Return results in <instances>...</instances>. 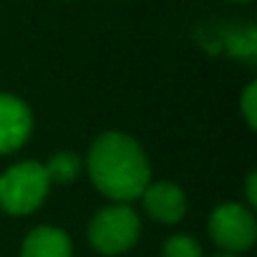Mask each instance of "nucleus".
I'll return each instance as SVG.
<instances>
[{"mask_svg":"<svg viewBox=\"0 0 257 257\" xmlns=\"http://www.w3.org/2000/svg\"><path fill=\"white\" fill-rule=\"evenodd\" d=\"M88 174L101 194L116 204L142 197L152 179L149 159L137 139L121 132L101 134L88 152Z\"/></svg>","mask_w":257,"mask_h":257,"instance_id":"nucleus-1","label":"nucleus"},{"mask_svg":"<svg viewBox=\"0 0 257 257\" xmlns=\"http://www.w3.org/2000/svg\"><path fill=\"white\" fill-rule=\"evenodd\" d=\"M219 257H234V254H219Z\"/></svg>","mask_w":257,"mask_h":257,"instance_id":"nucleus-13","label":"nucleus"},{"mask_svg":"<svg viewBox=\"0 0 257 257\" xmlns=\"http://www.w3.org/2000/svg\"><path fill=\"white\" fill-rule=\"evenodd\" d=\"M242 113L244 121L249 123V128L257 126V83H249L242 93Z\"/></svg>","mask_w":257,"mask_h":257,"instance_id":"nucleus-10","label":"nucleus"},{"mask_svg":"<svg viewBox=\"0 0 257 257\" xmlns=\"http://www.w3.org/2000/svg\"><path fill=\"white\" fill-rule=\"evenodd\" d=\"M234 3H247V0H234Z\"/></svg>","mask_w":257,"mask_h":257,"instance_id":"nucleus-12","label":"nucleus"},{"mask_svg":"<svg viewBox=\"0 0 257 257\" xmlns=\"http://www.w3.org/2000/svg\"><path fill=\"white\" fill-rule=\"evenodd\" d=\"M48 177L43 164L23 162L0 177V207L11 214H31L48 194Z\"/></svg>","mask_w":257,"mask_h":257,"instance_id":"nucleus-2","label":"nucleus"},{"mask_svg":"<svg viewBox=\"0 0 257 257\" xmlns=\"http://www.w3.org/2000/svg\"><path fill=\"white\" fill-rule=\"evenodd\" d=\"M142 199H144V207H147L149 217L152 219H159L164 224L179 222L184 217V212H187V197H184V192L177 184H169V182L147 184V189L142 192Z\"/></svg>","mask_w":257,"mask_h":257,"instance_id":"nucleus-6","label":"nucleus"},{"mask_svg":"<svg viewBox=\"0 0 257 257\" xmlns=\"http://www.w3.org/2000/svg\"><path fill=\"white\" fill-rule=\"evenodd\" d=\"M31 108L11 93H0V154H11L31 137Z\"/></svg>","mask_w":257,"mask_h":257,"instance_id":"nucleus-5","label":"nucleus"},{"mask_svg":"<svg viewBox=\"0 0 257 257\" xmlns=\"http://www.w3.org/2000/svg\"><path fill=\"white\" fill-rule=\"evenodd\" d=\"M139 232H142V222L132 207L111 204V207H103L91 219L88 239H91L93 249H98L103 254H118L137 244Z\"/></svg>","mask_w":257,"mask_h":257,"instance_id":"nucleus-3","label":"nucleus"},{"mask_svg":"<svg viewBox=\"0 0 257 257\" xmlns=\"http://www.w3.org/2000/svg\"><path fill=\"white\" fill-rule=\"evenodd\" d=\"M162 254L164 257H202V249L189 234H174L164 242Z\"/></svg>","mask_w":257,"mask_h":257,"instance_id":"nucleus-9","label":"nucleus"},{"mask_svg":"<svg viewBox=\"0 0 257 257\" xmlns=\"http://www.w3.org/2000/svg\"><path fill=\"white\" fill-rule=\"evenodd\" d=\"M209 234L219 247H224L229 252H244L254 244L257 224H254V217L249 209L229 202V204H219L212 212Z\"/></svg>","mask_w":257,"mask_h":257,"instance_id":"nucleus-4","label":"nucleus"},{"mask_svg":"<svg viewBox=\"0 0 257 257\" xmlns=\"http://www.w3.org/2000/svg\"><path fill=\"white\" fill-rule=\"evenodd\" d=\"M43 169H46L48 182L68 184V182L78 174L81 162H78V157L71 154V152H58V154H53V157L48 159V164H43Z\"/></svg>","mask_w":257,"mask_h":257,"instance_id":"nucleus-8","label":"nucleus"},{"mask_svg":"<svg viewBox=\"0 0 257 257\" xmlns=\"http://www.w3.org/2000/svg\"><path fill=\"white\" fill-rule=\"evenodd\" d=\"M21 257H71V239L63 229L36 227L26 237Z\"/></svg>","mask_w":257,"mask_h":257,"instance_id":"nucleus-7","label":"nucleus"},{"mask_svg":"<svg viewBox=\"0 0 257 257\" xmlns=\"http://www.w3.org/2000/svg\"><path fill=\"white\" fill-rule=\"evenodd\" d=\"M247 202H249V207L257 204V174L254 172L247 177Z\"/></svg>","mask_w":257,"mask_h":257,"instance_id":"nucleus-11","label":"nucleus"}]
</instances>
